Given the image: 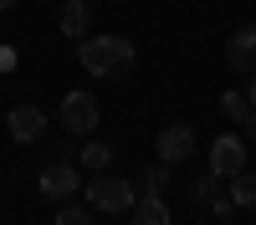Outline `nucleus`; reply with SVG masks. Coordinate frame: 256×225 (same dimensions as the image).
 Masks as SVG:
<instances>
[{
  "mask_svg": "<svg viewBox=\"0 0 256 225\" xmlns=\"http://www.w3.org/2000/svg\"><path fill=\"white\" fill-rule=\"evenodd\" d=\"M246 133H251V143H256V113H251V118H246Z\"/></svg>",
  "mask_w": 256,
  "mask_h": 225,
  "instance_id": "f3484780",
  "label": "nucleus"
},
{
  "mask_svg": "<svg viewBox=\"0 0 256 225\" xmlns=\"http://www.w3.org/2000/svg\"><path fill=\"white\" fill-rule=\"evenodd\" d=\"M77 56H82V67L92 77H128L138 51H134V41H123V36H92Z\"/></svg>",
  "mask_w": 256,
  "mask_h": 225,
  "instance_id": "f257e3e1",
  "label": "nucleus"
},
{
  "mask_svg": "<svg viewBox=\"0 0 256 225\" xmlns=\"http://www.w3.org/2000/svg\"><path fill=\"white\" fill-rule=\"evenodd\" d=\"M6 67L16 72V51H10V46H0V72H6Z\"/></svg>",
  "mask_w": 256,
  "mask_h": 225,
  "instance_id": "dca6fc26",
  "label": "nucleus"
},
{
  "mask_svg": "<svg viewBox=\"0 0 256 225\" xmlns=\"http://www.w3.org/2000/svg\"><path fill=\"white\" fill-rule=\"evenodd\" d=\"M226 61L236 72H256V26H241L236 36L226 41Z\"/></svg>",
  "mask_w": 256,
  "mask_h": 225,
  "instance_id": "6e6552de",
  "label": "nucleus"
},
{
  "mask_svg": "<svg viewBox=\"0 0 256 225\" xmlns=\"http://www.w3.org/2000/svg\"><path fill=\"white\" fill-rule=\"evenodd\" d=\"M220 113H226L230 123H246L256 108H251V97H246V92H226V97H220Z\"/></svg>",
  "mask_w": 256,
  "mask_h": 225,
  "instance_id": "ddd939ff",
  "label": "nucleus"
},
{
  "mask_svg": "<svg viewBox=\"0 0 256 225\" xmlns=\"http://www.w3.org/2000/svg\"><path fill=\"white\" fill-rule=\"evenodd\" d=\"M82 190H88V205H92V210H102V215H128V210H134V200H138V190H134L128 179L102 174V169L82 184Z\"/></svg>",
  "mask_w": 256,
  "mask_h": 225,
  "instance_id": "f03ea898",
  "label": "nucleus"
},
{
  "mask_svg": "<svg viewBox=\"0 0 256 225\" xmlns=\"http://www.w3.org/2000/svg\"><path fill=\"white\" fill-rule=\"evenodd\" d=\"M169 169H174V164H164V159L148 164V169H138L134 190H138V195H164V190H169Z\"/></svg>",
  "mask_w": 256,
  "mask_h": 225,
  "instance_id": "9d476101",
  "label": "nucleus"
},
{
  "mask_svg": "<svg viewBox=\"0 0 256 225\" xmlns=\"http://www.w3.org/2000/svg\"><path fill=\"white\" fill-rule=\"evenodd\" d=\"M62 31H67V36L88 31V5H82V0H67V5H62Z\"/></svg>",
  "mask_w": 256,
  "mask_h": 225,
  "instance_id": "f8f14e48",
  "label": "nucleus"
},
{
  "mask_svg": "<svg viewBox=\"0 0 256 225\" xmlns=\"http://www.w3.org/2000/svg\"><path fill=\"white\" fill-rule=\"evenodd\" d=\"M241 169H246V138L220 133L216 143H210V174H216V179H230V174H241Z\"/></svg>",
  "mask_w": 256,
  "mask_h": 225,
  "instance_id": "20e7f679",
  "label": "nucleus"
},
{
  "mask_svg": "<svg viewBox=\"0 0 256 225\" xmlns=\"http://www.w3.org/2000/svg\"><path fill=\"white\" fill-rule=\"evenodd\" d=\"M128 215H134V225H169V205L164 195H138Z\"/></svg>",
  "mask_w": 256,
  "mask_h": 225,
  "instance_id": "1a4fd4ad",
  "label": "nucleus"
},
{
  "mask_svg": "<svg viewBox=\"0 0 256 225\" xmlns=\"http://www.w3.org/2000/svg\"><path fill=\"white\" fill-rule=\"evenodd\" d=\"M230 205H256V174H230Z\"/></svg>",
  "mask_w": 256,
  "mask_h": 225,
  "instance_id": "4468645a",
  "label": "nucleus"
},
{
  "mask_svg": "<svg viewBox=\"0 0 256 225\" xmlns=\"http://www.w3.org/2000/svg\"><path fill=\"white\" fill-rule=\"evenodd\" d=\"M246 97H251V108H256V72H251V87H246Z\"/></svg>",
  "mask_w": 256,
  "mask_h": 225,
  "instance_id": "a211bd4d",
  "label": "nucleus"
},
{
  "mask_svg": "<svg viewBox=\"0 0 256 225\" xmlns=\"http://www.w3.org/2000/svg\"><path fill=\"white\" fill-rule=\"evenodd\" d=\"M190 154H195V128L169 123V128L159 133V159H164V164H184Z\"/></svg>",
  "mask_w": 256,
  "mask_h": 225,
  "instance_id": "0eeeda50",
  "label": "nucleus"
},
{
  "mask_svg": "<svg viewBox=\"0 0 256 225\" xmlns=\"http://www.w3.org/2000/svg\"><path fill=\"white\" fill-rule=\"evenodd\" d=\"M6 128H10V138H16V143H36L41 133H46V113L31 108V102H20V108H10Z\"/></svg>",
  "mask_w": 256,
  "mask_h": 225,
  "instance_id": "423d86ee",
  "label": "nucleus"
},
{
  "mask_svg": "<svg viewBox=\"0 0 256 225\" xmlns=\"http://www.w3.org/2000/svg\"><path fill=\"white\" fill-rule=\"evenodd\" d=\"M98 118H102V108H98L92 92H67L62 97V128L67 133H77V138L98 133Z\"/></svg>",
  "mask_w": 256,
  "mask_h": 225,
  "instance_id": "7ed1b4c3",
  "label": "nucleus"
},
{
  "mask_svg": "<svg viewBox=\"0 0 256 225\" xmlns=\"http://www.w3.org/2000/svg\"><path fill=\"white\" fill-rule=\"evenodd\" d=\"M82 164H88L92 174H98V169H108V164H113V149H108L102 138H88V143H82Z\"/></svg>",
  "mask_w": 256,
  "mask_h": 225,
  "instance_id": "9b49d317",
  "label": "nucleus"
},
{
  "mask_svg": "<svg viewBox=\"0 0 256 225\" xmlns=\"http://www.w3.org/2000/svg\"><path fill=\"white\" fill-rule=\"evenodd\" d=\"M56 225H92V210H77V205H62Z\"/></svg>",
  "mask_w": 256,
  "mask_h": 225,
  "instance_id": "2eb2a0df",
  "label": "nucleus"
},
{
  "mask_svg": "<svg viewBox=\"0 0 256 225\" xmlns=\"http://www.w3.org/2000/svg\"><path fill=\"white\" fill-rule=\"evenodd\" d=\"M10 5H16V0H0V10H10Z\"/></svg>",
  "mask_w": 256,
  "mask_h": 225,
  "instance_id": "6ab92c4d",
  "label": "nucleus"
},
{
  "mask_svg": "<svg viewBox=\"0 0 256 225\" xmlns=\"http://www.w3.org/2000/svg\"><path fill=\"white\" fill-rule=\"evenodd\" d=\"M77 190H82V174L72 169L67 159H56V164L41 169V195H46V200H72Z\"/></svg>",
  "mask_w": 256,
  "mask_h": 225,
  "instance_id": "39448f33",
  "label": "nucleus"
}]
</instances>
